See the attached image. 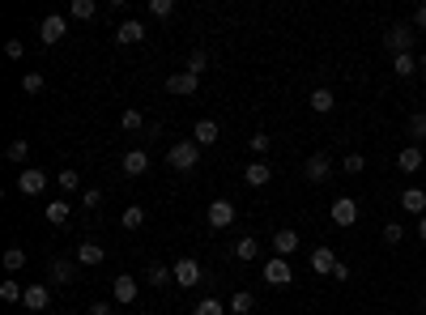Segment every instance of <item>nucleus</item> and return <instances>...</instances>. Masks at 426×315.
<instances>
[{"mask_svg": "<svg viewBox=\"0 0 426 315\" xmlns=\"http://www.w3.org/2000/svg\"><path fill=\"white\" fill-rule=\"evenodd\" d=\"M90 315H111V303H90Z\"/></svg>", "mask_w": 426, "mask_h": 315, "instance_id": "48", "label": "nucleus"}, {"mask_svg": "<svg viewBox=\"0 0 426 315\" xmlns=\"http://www.w3.org/2000/svg\"><path fill=\"white\" fill-rule=\"evenodd\" d=\"M5 56H9V60H21V56H26V47H21V39H9V43H5Z\"/></svg>", "mask_w": 426, "mask_h": 315, "instance_id": "44", "label": "nucleus"}, {"mask_svg": "<svg viewBox=\"0 0 426 315\" xmlns=\"http://www.w3.org/2000/svg\"><path fill=\"white\" fill-rule=\"evenodd\" d=\"M400 209L414 213V217H426V192L422 187H405L400 192Z\"/></svg>", "mask_w": 426, "mask_h": 315, "instance_id": "15", "label": "nucleus"}, {"mask_svg": "<svg viewBox=\"0 0 426 315\" xmlns=\"http://www.w3.org/2000/svg\"><path fill=\"white\" fill-rule=\"evenodd\" d=\"M192 141L200 145V150H205V145H213V141H217V124H213V119H196V128H192Z\"/></svg>", "mask_w": 426, "mask_h": 315, "instance_id": "21", "label": "nucleus"}, {"mask_svg": "<svg viewBox=\"0 0 426 315\" xmlns=\"http://www.w3.org/2000/svg\"><path fill=\"white\" fill-rule=\"evenodd\" d=\"M418 238L426 243V217H418Z\"/></svg>", "mask_w": 426, "mask_h": 315, "instance_id": "49", "label": "nucleus"}, {"mask_svg": "<svg viewBox=\"0 0 426 315\" xmlns=\"http://www.w3.org/2000/svg\"><path fill=\"white\" fill-rule=\"evenodd\" d=\"M243 179H247V187H264V183L273 179L269 162H252V166H243Z\"/></svg>", "mask_w": 426, "mask_h": 315, "instance_id": "19", "label": "nucleus"}, {"mask_svg": "<svg viewBox=\"0 0 426 315\" xmlns=\"http://www.w3.org/2000/svg\"><path fill=\"white\" fill-rule=\"evenodd\" d=\"M422 307H426V294H422Z\"/></svg>", "mask_w": 426, "mask_h": 315, "instance_id": "51", "label": "nucleus"}, {"mask_svg": "<svg viewBox=\"0 0 426 315\" xmlns=\"http://www.w3.org/2000/svg\"><path fill=\"white\" fill-rule=\"evenodd\" d=\"M303 175H307L311 183H324V179H333V158H329V154H311V158L303 162Z\"/></svg>", "mask_w": 426, "mask_h": 315, "instance_id": "5", "label": "nucleus"}, {"mask_svg": "<svg viewBox=\"0 0 426 315\" xmlns=\"http://www.w3.org/2000/svg\"><path fill=\"white\" fill-rule=\"evenodd\" d=\"M21 307H26V311H47V307H52V285H26Z\"/></svg>", "mask_w": 426, "mask_h": 315, "instance_id": "9", "label": "nucleus"}, {"mask_svg": "<svg viewBox=\"0 0 426 315\" xmlns=\"http://www.w3.org/2000/svg\"><path fill=\"white\" fill-rule=\"evenodd\" d=\"M5 269H9V273L26 269V252H21V247H9V252H5Z\"/></svg>", "mask_w": 426, "mask_h": 315, "instance_id": "34", "label": "nucleus"}, {"mask_svg": "<svg viewBox=\"0 0 426 315\" xmlns=\"http://www.w3.org/2000/svg\"><path fill=\"white\" fill-rule=\"evenodd\" d=\"M81 205H86L90 213H98V205H103V192H98V187H86V192H81Z\"/></svg>", "mask_w": 426, "mask_h": 315, "instance_id": "39", "label": "nucleus"}, {"mask_svg": "<svg viewBox=\"0 0 426 315\" xmlns=\"http://www.w3.org/2000/svg\"><path fill=\"white\" fill-rule=\"evenodd\" d=\"M119 226H124V230H141V226H145V209H141V205H128V209L119 213Z\"/></svg>", "mask_w": 426, "mask_h": 315, "instance_id": "23", "label": "nucleus"}, {"mask_svg": "<svg viewBox=\"0 0 426 315\" xmlns=\"http://www.w3.org/2000/svg\"><path fill=\"white\" fill-rule=\"evenodd\" d=\"M337 264H341V260L333 256V247H316V252H311V269H316L320 277H333Z\"/></svg>", "mask_w": 426, "mask_h": 315, "instance_id": "16", "label": "nucleus"}, {"mask_svg": "<svg viewBox=\"0 0 426 315\" xmlns=\"http://www.w3.org/2000/svg\"><path fill=\"white\" fill-rule=\"evenodd\" d=\"M21 294H26V289H21L17 281H0V298L5 303H21Z\"/></svg>", "mask_w": 426, "mask_h": 315, "instance_id": "36", "label": "nucleus"}, {"mask_svg": "<svg viewBox=\"0 0 426 315\" xmlns=\"http://www.w3.org/2000/svg\"><path fill=\"white\" fill-rule=\"evenodd\" d=\"M392 68H396V77H414V72H418V60H414V56H396Z\"/></svg>", "mask_w": 426, "mask_h": 315, "instance_id": "33", "label": "nucleus"}, {"mask_svg": "<svg viewBox=\"0 0 426 315\" xmlns=\"http://www.w3.org/2000/svg\"><path fill=\"white\" fill-rule=\"evenodd\" d=\"M149 13H154V17H171L175 13V0H149Z\"/></svg>", "mask_w": 426, "mask_h": 315, "instance_id": "40", "label": "nucleus"}, {"mask_svg": "<svg viewBox=\"0 0 426 315\" xmlns=\"http://www.w3.org/2000/svg\"><path fill=\"white\" fill-rule=\"evenodd\" d=\"M60 187H64V192H77V187H81V175H77V171H60Z\"/></svg>", "mask_w": 426, "mask_h": 315, "instance_id": "43", "label": "nucleus"}, {"mask_svg": "<svg viewBox=\"0 0 426 315\" xmlns=\"http://www.w3.org/2000/svg\"><path fill=\"white\" fill-rule=\"evenodd\" d=\"M362 166H367V162H362V154H345L341 171H345V175H362Z\"/></svg>", "mask_w": 426, "mask_h": 315, "instance_id": "38", "label": "nucleus"}, {"mask_svg": "<svg viewBox=\"0 0 426 315\" xmlns=\"http://www.w3.org/2000/svg\"><path fill=\"white\" fill-rule=\"evenodd\" d=\"M17 187L26 192V196H43V192H47V171H21Z\"/></svg>", "mask_w": 426, "mask_h": 315, "instance_id": "13", "label": "nucleus"}, {"mask_svg": "<svg viewBox=\"0 0 426 315\" xmlns=\"http://www.w3.org/2000/svg\"><path fill=\"white\" fill-rule=\"evenodd\" d=\"M333 281H349V264H337V269H333Z\"/></svg>", "mask_w": 426, "mask_h": 315, "instance_id": "47", "label": "nucleus"}, {"mask_svg": "<svg viewBox=\"0 0 426 315\" xmlns=\"http://www.w3.org/2000/svg\"><path fill=\"white\" fill-rule=\"evenodd\" d=\"M196 158H200V145L196 141H180V145H171L166 166L171 171H196Z\"/></svg>", "mask_w": 426, "mask_h": 315, "instance_id": "1", "label": "nucleus"}, {"mask_svg": "<svg viewBox=\"0 0 426 315\" xmlns=\"http://www.w3.org/2000/svg\"><path fill=\"white\" fill-rule=\"evenodd\" d=\"M264 281H269V285H290V281H294V269L286 264V256L264 260Z\"/></svg>", "mask_w": 426, "mask_h": 315, "instance_id": "7", "label": "nucleus"}, {"mask_svg": "<svg viewBox=\"0 0 426 315\" xmlns=\"http://www.w3.org/2000/svg\"><path fill=\"white\" fill-rule=\"evenodd\" d=\"M205 64H209V56H205V52H192V56H188V72H196V77L205 72Z\"/></svg>", "mask_w": 426, "mask_h": 315, "instance_id": "41", "label": "nucleus"}, {"mask_svg": "<svg viewBox=\"0 0 426 315\" xmlns=\"http://www.w3.org/2000/svg\"><path fill=\"white\" fill-rule=\"evenodd\" d=\"M192 315H226V307H222V303H217V298H200V303H196V311H192Z\"/></svg>", "mask_w": 426, "mask_h": 315, "instance_id": "35", "label": "nucleus"}, {"mask_svg": "<svg viewBox=\"0 0 426 315\" xmlns=\"http://www.w3.org/2000/svg\"><path fill=\"white\" fill-rule=\"evenodd\" d=\"M171 273H175V285H184V289H192V285H196L200 277H205V273H200V264H196L192 256L175 260V269H171Z\"/></svg>", "mask_w": 426, "mask_h": 315, "instance_id": "6", "label": "nucleus"}, {"mask_svg": "<svg viewBox=\"0 0 426 315\" xmlns=\"http://www.w3.org/2000/svg\"><path fill=\"white\" fill-rule=\"evenodd\" d=\"M418 72H426V56H422V60H418Z\"/></svg>", "mask_w": 426, "mask_h": 315, "instance_id": "50", "label": "nucleus"}, {"mask_svg": "<svg viewBox=\"0 0 426 315\" xmlns=\"http://www.w3.org/2000/svg\"><path fill=\"white\" fill-rule=\"evenodd\" d=\"M196 85H200V77L196 72H175V77H166V94H196Z\"/></svg>", "mask_w": 426, "mask_h": 315, "instance_id": "14", "label": "nucleus"}, {"mask_svg": "<svg viewBox=\"0 0 426 315\" xmlns=\"http://www.w3.org/2000/svg\"><path fill=\"white\" fill-rule=\"evenodd\" d=\"M358 222V205L349 201V196H341V201H333V226H341V230H349Z\"/></svg>", "mask_w": 426, "mask_h": 315, "instance_id": "10", "label": "nucleus"}, {"mask_svg": "<svg viewBox=\"0 0 426 315\" xmlns=\"http://www.w3.org/2000/svg\"><path fill=\"white\" fill-rule=\"evenodd\" d=\"M298 247V230H290V226H282L278 234H273V252H278V256H290Z\"/></svg>", "mask_w": 426, "mask_h": 315, "instance_id": "20", "label": "nucleus"}, {"mask_svg": "<svg viewBox=\"0 0 426 315\" xmlns=\"http://www.w3.org/2000/svg\"><path fill=\"white\" fill-rule=\"evenodd\" d=\"M119 124H124V132H141V128H145V115H141L137 107H128V111L119 115Z\"/></svg>", "mask_w": 426, "mask_h": 315, "instance_id": "27", "label": "nucleus"}, {"mask_svg": "<svg viewBox=\"0 0 426 315\" xmlns=\"http://www.w3.org/2000/svg\"><path fill=\"white\" fill-rule=\"evenodd\" d=\"M422 162H426V158H422L418 145H405V150L396 154V171H400V175H418V171H422Z\"/></svg>", "mask_w": 426, "mask_h": 315, "instance_id": "11", "label": "nucleus"}, {"mask_svg": "<svg viewBox=\"0 0 426 315\" xmlns=\"http://www.w3.org/2000/svg\"><path fill=\"white\" fill-rule=\"evenodd\" d=\"M21 90H26V94H43V72H21Z\"/></svg>", "mask_w": 426, "mask_h": 315, "instance_id": "37", "label": "nucleus"}, {"mask_svg": "<svg viewBox=\"0 0 426 315\" xmlns=\"http://www.w3.org/2000/svg\"><path fill=\"white\" fill-rule=\"evenodd\" d=\"M47 222L64 226V222H68V201H52V205H47Z\"/></svg>", "mask_w": 426, "mask_h": 315, "instance_id": "30", "label": "nucleus"}, {"mask_svg": "<svg viewBox=\"0 0 426 315\" xmlns=\"http://www.w3.org/2000/svg\"><path fill=\"white\" fill-rule=\"evenodd\" d=\"M64 34H68V21H64L60 13H47V17L39 21V39H43L47 47H52V43H60Z\"/></svg>", "mask_w": 426, "mask_h": 315, "instance_id": "3", "label": "nucleus"}, {"mask_svg": "<svg viewBox=\"0 0 426 315\" xmlns=\"http://www.w3.org/2000/svg\"><path fill=\"white\" fill-rule=\"evenodd\" d=\"M145 171H149V154L145 150H128V154H124V175H128V179H137Z\"/></svg>", "mask_w": 426, "mask_h": 315, "instance_id": "17", "label": "nucleus"}, {"mask_svg": "<svg viewBox=\"0 0 426 315\" xmlns=\"http://www.w3.org/2000/svg\"><path fill=\"white\" fill-rule=\"evenodd\" d=\"M235 213H239V209H235L231 201H209V213H205V217H209L213 230H226V226L235 222Z\"/></svg>", "mask_w": 426, "mask_h": 315, "instance_id": "8", "label": "nucleus"}, {"mask_svg": "<svg viewBox=\"0 0 426 315\" xmlns=\"http://www.w3.org/2000/svg\"><path fill=\"white\" fill-rule=\"evenodd\" d=\"M72 277H77V260H68V256L52 260V273H47V281H52V285H68Z\"/></svg>", "mask_w": 426, "mask_h": 315, "instance_id": "12", "label": "nucleus"}, {"mask_svg": "<svg viewBox=\"0 0 426 315\" xmlns=\"http://www.w3.org/2000/svg\"><path fill=\"white\" fill-rule=\"evenodd\" d=\"M247 145H252V150L256 154H269V145H273V136H264V132H256L252 141H247Z\"/></svg>", "mask_w": 426, "mask_h": 315, "instance_id": "45", "label": "nucleus"}, {"mask_svg": "<svg viewBox=\"0 0 426 315\" xmlns=\"http://www.w3.org/2000/svg\"><path fill=\"white\" fill-rule=\"evenodd\" d=\"M166 281H175V273L171 269H162V264H149V269H145V285H166Z\"/></svg>", "mask_w": 426, "mask_h": 315, "instance_id": "26", "label": "nucleus"}, {"mask_svg": "<svg viewBox=\"0 0 426 315\" xmlns=\"http://www.w3.org/2000/svg\"><path fill=\"white\" fill-rule=\"evenodd\" d=\"M307 107L316 111V115H333V107H337V99H333V90H311V99H307Z\"/></svg>", "mask_w": 426, "mask_h": 315, "instance_id": "18", "label": "nucleus"}, {"mask_svg": "<svg viewBox=\"0 0 426 315\" xmlns=\"http://www.w3.org/2000/svg\"><path fill=\"white\" fill-rule=\"evenodd\" d=\"M111 294H115V303H119V307H133V303H137V294H141V281H137V277H128V273H119V277H115V285H111Z\"/></svg>", "mask_w": 426, "mask_h": 315, "instance_id": "4", "label": "nucleus"}, {"mask_svg": "<svg viewBox=\"0 0 426 315\" xmlns=\"http://www.w3.org/2000/svg\"><path fill=\"white\" fill-rule=\"evenodd\" d=\"M103 260H107V252L98 243H81L77 247V264H90V269H94V264H103Z\"/></svg>", "mask_w": 426, "mask_h": 315, "instance_id": "24", "label": "nucleus"}, {"mask_svg": "<svg viewBox=\"0 0 426 315\" xmlns=\"http://www.w3.org/2000/svg\"><path fill=\"white\" fill-rule=\"evenodd\" d=\"M384 47H388L392 56H409V52H414V30H409V26H392V30L384 34Z\"/></svg>", "mask_w": 426, "mask_h": 315, "instance_id": "2", "label": "nucleus"}, {"mask_svg": "<svg viewBox=\"0 0 426 315\" xmlns=\"http://www.w3.org/2000/svg\"><path fill=\"white\" fill-rule=\"evenodd\" d=\"M252 307H256V298L247 294V289H239V294L231 298V315H247V311H252Z\"/></svg>", "mask_w": 426, "mask_h": 315, "instance_id": "31", "label": "nucleus"}, {"mask_svg": "<svg viewBox=\"0 0 426 315\" xmlns=\"http://www.w3.org/2000/svg\"><path fill=\"white\" fill-rule=\"evenodd\" d=\"M235 256H239V260H256V256H260V238H256V234L239 238V243H235Z\"/></svg>", "mask_w": 426, "mask_h": 315, "instance_id": "25", "label": "nucleus"}, {"mask_svg": "<svg viewBox=\"0 0 426 315\" xmlns=\"http://www.w3.org/2000/svg\"><path fill=\"white\" fill-rule=\"evenodd\" d=\"M414 26H418V30H426V5H418V9H414Z\"/></svg>", "mask_w": 426, "mask_h": 315, "instance_id": "46", "label": "nucleus"}, {"mask_svg": "<svg viewBox=\"0 0 426 315\" xmlns=\"http://www.w3.org/2000/svg\"><path fill=\"white\" fill-rule=\"evenodd\" d=\"M72 17H77V21H94L98 5H94V0H72Z\"/></svg>", "mask_w": 426, "mask_h": 315, "instance_id": "29", "label": "nucleus"}, {"mask_svg": "<svg viewBox=\"0 0 426 315\" xmlns=\"http://www.w3.org/2000/svg\"><path fill=\"white\" fill-rule=\"evenodd\" d=\"M5 154H9V162H26V158H30V141H26V136H17Z\"/></svg>", "mask_w": 426, "mask_h": 315, "instance_id": "32", "label": "nucleus"}, {"mask_svg": "<svg viewBox=\"0 0 426 315\" xmlns=\"http://www.w3.org/2000/svg\"><path fill=\"white\" fill-rule=\"evenodd\" d=\"M405 136H414V141H422V136H426V111H414V115H409Z\"/></svg>", "mask_w": 426, "mask_h": 315, "instance_id": "28", "label": "nucleus"}, {"mask_svg": "<svg viewBox=\"0 0 426 315\" xmlns=\"http://www.w3.org/2000/svg\"><path fill=\"white\" fill-rule=\"evenodd\" d=\"M115 39H119L124 47H128V43H141V39H145V26H141V21H133V17H128V21H124V26L115 30Z\"/></svg>", "mask_w": 426, "mask_h": 315, "instance_id": "22", "label": "nucleus"}, {"mask_svg": "<svg viewBox=\"0 0 426 315\" xmlns=\"http://www.w3.org/2000/svg\"><path fill=\"white\" fill-rule=\"evenodd\" d=\"M400 238H405V230H400L396 222H388V226H384V243H388V247H396Z\"/></svg>", "mask_w": 426, "mask_h": 315, "instance_id": "42", "label": "nucleus"}]
</instances>
